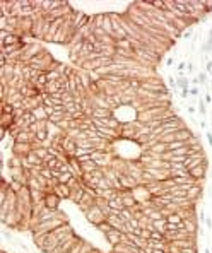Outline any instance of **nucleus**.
Here are the masks:
<instances>
[{
	"label": "nucleus",
	"instance_id": "6e6552de",
	"mask_svg": "<svg viewBox=\"0 0 212 253\" xmlns=\"http://www.w3.org/2000/svg\"><path fill=\"white\" fill-rule=\"evenodd\" d=\"M98 169V164L91 159V161H87V163H82V171L84 173H94V171Z\"/></svg>",
	"mask_w": 212,
	"mask_h": 253
},
{
	"label": "nucleus",
	"instance_id": "7ed1b4c3",
	"mask_svg": "<svg viewBox=\"0 0 212 253\" xmlns=\"http://www.w3.org/2000/svg\"><path fill=\"white\" fill-rule=\"evenodd\" d=\"M123 234H125V232L118 231V229H111L109 232H106V234H104V238L109 241V245H111V246H116L118 243H122Z\"/></svg>",
	"mask_w": 212,
	"mask_h": 253
},
{
	"label": "nucleus",
	"instance_id": "cd10ccee",
	"mask_svg": "<svg viewBox=\"0 0 212 253\" xmlns=\"http://www.w3.org/2000/svg\"><path fill=\"white\" fill-rule=\"evenodd\" d=\"M168 253H169V252H168Z\"/></svg>",
	"mask_w": 212,
	"mask_h": 253
},
{
	"label": "nucleus",
	"instance_id": "412c9836",
	"mask_svg": "<svg viewBox=\"0 0 212 253\" xmlns=\"http://www.w3.org/2000/svg\"><path fill=\"white\" fill-rule=\"evenodd\" d=\"M186 68H188V72L191 74V72H193V68H195V67H193V63H186Z\"/></svg>",
	"mask_w": 212,
	"mask_h": 253
},
{
	"label": "nucleus",
	"instance_id": "39448f33",
	"mask_svg": "<svg viewBox=\"0 0 212 253\" xmlns=\"http://www.w3.org/2000/svg\"><path fill=\"white\" fill-rule=\"evenodd\" d=\"M53 191L60 198H72V188H70L68 185H60V183H58L53 188Z\"/></svg>",
	"mask_w": 212,
	"mask_h": 253
},
{
	"label": "nucleus",
	"instance_id": "20e7f679",
	"mask_svg": "<svg viewBox=\"0 0 212 253\" xmlns=\"http://www.w3.org/2000/svg\"><path fill=\"white\" fill-rule=\"evenodd\" d=\"M205 171H207V164H200V166L193 168V169H188V175H190L191 180L200 181V180H204L205 178Z\"/></svg>",
	"mask_w": 212,
	"mask_h": 253
},
{
	"label": "nucleus",
	"instance_id": "dca6fc26",
	"mask_svg": "<svg viewBox=\"0 0 212 253\" xmlns=\"http://www.w3.org/2000/svg\"><path fill=\"white\" fill-rule=\"evenodd\" d=\"M190 36H191V29H186V31L183 33V38H185V40H188Z\"/></svg>",
	"mask_w": 212,
	"mask_h": 253
},
{
	"label": "nucleus",
	"instance_id": "b1692460",
	"mask_svg": "<svg viewBox=\"0 0 212 253\" xmlns=\"http://www.w3.org/2000/svg\"><path fill=\"white\" fill-rule=\"evenodd\" d=\"M205 101H207V103H211V101H212V98H211V94H205Z\"/></svg>",
	"mask_w": 212,
	"mask_h": 253
},
{
	"label": "nucleus",
	"instance_id": "a211bd4d",
	"mask_svg": "<svg viewBox=\"0 0 212 253\" xmlns=\"http://www.w3.org/2000/svg\"><path fill=\"white\" fill-rule=\"evenodd\" d=\"M190 94H191V96H197V94H198V87H191V89H190Z\"/></svg>",
	"mask_w": 212,
	"mask_h": 253
},
{
	"label": "nucleus",
	"instance_id": "f257e3e1",
	"mask_svg": "<svg viewBox=\"0 0 212 253\" xmlns=\"http://www.w3.org/2000/svg\"><path fill=\"white\" fill-rule=\"evenodd\" d=\"M84 214H86V217H87L89 222H92L94 226L101 224V222L106 221V216H104V212H103V209L99 205H92V207H91L87 212H84Z\"/></svg>",
	"mask_w": 212,
	"mask_h": 253
},
{
	"label": "nucleus",
	"instance_id": "423d86ee",
	"mask_svg": "<svg viewBox=\"0 0 212 253\" xmlns=\"http://www.w3.org/2000/svg\"><path fill=\"white\" fill-rule=\"evenodd\" d=\"M200 195H202V186H200L198 183H195L190 190L186 191V200H190V202H197L198 198H200Z\"/></svg>",
	"mask_w": 212,
	"mask_h": 253
},
{
	"label": "nucleus",
	"instance_id": "f8f14e48",
	"mask_svg": "<svg viewBox=\"0 0 212 253\" xmlns=\"http://www.w3.org/2000/svg\"><path fill=\"white\" fill-rule=\"evenodd\" d=\"M211 50H212V40L207 38V41H204V45H202V51L207 53V51H211Z\"/></svg>",
	"mask_w": 212,
	"mask_h": 253
},
{
	"label": "nucleus",
	"instance_id": "4be33fe9",
	"mask_svg": "<svg viewBox=\"0 0 212 253\" xmlns=\"http://www.w3.org/2000/svg\"><path fill=\"white\" fill-rule=\"evenodd\" d=\"M186 109H188V113H191V115L195 113V108H193V106H186Z\"/></svg>",
	"mask_w": 212,
	"mask_h": 253
},
{
	"label": "nucleus",
	"instance_id": "0eeeda50",
	"mask_svg": "<svg viewBox=\"0 0 212 253\" xmlns=\"http://www.w3.org/2000/svg\"><path fill=\"white\" fill-rule=\"evenodd\" d=\"M166 219H157V221H152V229L154 231H159V232H166Z\"/></svg>",
	"mask_w": 212,
	"mask_h": 253
},
{
	"label": "nucleus",
	"instance_id": "9b49d317",
	"mask_svg": "<svg viewBox=\"0 0 212 253\" xmlns=\"http://www.w3.org/2000/svg\"><path fill=\"white\" fill-rule=\"evenodd\" d=\"M164 234L163 232H159V231H152L150 232V239L149 241H164Z\"/></svg>",
	"mask_w": 212,
	"mask_h": 253
},
{
	"label": "nucleus",
	"instance_id": "aec40b11",
	"mask_svg": "<svg viewBox=\"0 0 212 253\" xmlns=\"http://www.w3.org/2000/svg\"><path fill=\"white\" fill-rule=\"evenodd\" d=\"M207 140H209V145L212 147V133L211 132H207Z\"/></svg>",
	"mask_w": 212,
	"mask_h": 253
},
{
	"label": "nucleus",
	"instance_id": "5701e85b",
	"mask_svg": "<svg viewBox=\"0 0 212 253\" xmlns=\"http://www.w3.org/2000/svg\"><path fill=\"white\" fill-rule=\"evenodd\" d=\"M173 62H175L173 58H168V60H166V65H168V67H171V65H173Z\"/></svg>",
	"mask_w": 212,
	"mask_h": 253
},
{
	"label": "nucleus",
	"instance_id": "f03ea898",
	"mask_svg": "<svg viewBox=\"0 0 212 253\" xmlns=\"http://www.w3.org/2000/svg\"><path fill=\"white\" fill-rule=\"evenodd\" d=\"M60 200H62V198L58 197L53 190L48 191L46 197H45V207L50 209V210H58V204H60Z\"/></svg>",
	"mask_w": 212,
	"mask_h": 253
},
{
	"label": "nucleus",
	"instance_id": "f3484780",
	"mask_svg": "<svg viewBox=\"0 0 212 253\" xmlns=\"http://www.w3.org/2000/svg\"><path fill=\"white\" fill-rule=\"evenodd\" d=\"M183 68H186V63L185 62H180V65H178V70H180V74H181V70Z\"/></svg>",
	"mask_w": 212,
	"mask_h": 253
},
{
	"label": "nucleus",
	"instance_id": "a878e982",
	"mask_svg": "<svg viewBox=\"0 0 212 253\" xmlns=\"http://www.w3.org/2000/svg\"><path fill=\"white\" fill-rule=\"evenodd\" d=\"M207 38H209V40H212V27L209 29V36H207Z\"/></svg>",
	"mask_w": 212,
	"mask_h": 253
},
{
	"label": "nucleus",
	"instance_id": "6ab92c4d",
	"mask_svg": "<svg viewBox=\"0 0 212 253\" xmlns=\"http://www.w3.org/2000/svg\"><path fill=\"white\" fill-rule=\"evenodd\" d=\"M205 224H207V227L211 229L212 227V219H209V217H205Z\"/></svg>",
	"mask_w": 212,
	"mask_h": 253
},
{
	"label": "nucleus",
	"instance_id": "393cba45",
	"mask_svg": "<svg viewBox=\"0 0 212 253\" xmlns=\"http://www.w3.org/2000/svg\"><path fill=\"white\" fill-rule=\"evenodd\" d=\"M191 82H193L195 86H197V84H200V82H198V79H197V77H193V79H191Z\"/></svg>",
	"mask_w": 212,
	"mask_h": 253
},
{
	"label": "nucleus",
	"instance_id": "9d476101",
	"mask_svg": "<svg viewBox=\"0 0 212 253\" xmlns=\"http://www.w3.org/2000/svg\"><path fill=\"white\" fill-rule=\"evenodd\" d=\"M96 227H98V229H99L103 234H106V232H109L111 229H113V227H111V224H109L108 221H104V222H101V224H98Z\"/></svg>",
	"mask_w": 212,
	"mask_h": 253
},
{
	"label": "nucleus",
	"instance_id": "1a4fd4ad",
	"mask_svg": "<svg viewBox=\"0 0 212 253\" xmlns=\"http://www.w3.org/2000/svg\"><path fill=\"white\" fill-rule=\"evenodd\" d=\"M176 87H180L181 91H185V89H188V81H186V77L183 75V72L178 75L176 79Z\"/></svg>",
	"mask_w": 212,
	"mask_h": 253
},
{
	"label": "nucleus",
	"instance_id": "ddd939ff",
	"mask_svg": "<svg viewBox=\"0 0 212 253\" xmlns=\"http://www.w3.org/2000/svg\"><path fill=\"white\" fill-rule=\"evenodd\" d=\"M204 4V12H211L212 10V0H207V2H202Z\"/></svg>",
	"mask_w": 212,
	"mask_h": 253
},
{
	"label": "nucleus",
	"instance_id": "2eb2a0df",
	"mask_svg": "<svg viewBox=\"0 0 212 253\" xmlns=\"http://www.w3.org/2000/svg\"><path fill=\"white\" fill-rule=\"evenodd\" d=\"M198 109H200V113H202V115H205V104H204V101H202V99L198 101Z\"/></svg>",
	"mask_w": 212,
	"mask_h": 253
},
{
	"label": "nucleus",
	"instance_id": "4468645a",
	"mask_svg": "<svg viewBox=\"0 0 212 253\" xmlns=\"http://www.w3.org/2000/svg\"><path fill=\"white\" fill-rule=\"evenodd\" d=\"M197 79H198V82H200V84H205V82H207V75H205V72H200Z\"/></svg>",
	"mask_w": 212,
	"mask_h": 253
},
{
	"label": "nucleus",
	"instance_id": "bb28decb",
	"mask_svg": "<svg viewBox=\"0 0 212 253\" xmlns=\"http://www.w3.org/2000/svg\"><path fill=\"white\" fill-rule=\"evenodd\" d=\"M205 253H211V250H209V248H207V250H205Z\"/></svg>",
	"mask_w": 212,
	"mask_h": 253
}]
</instances>
